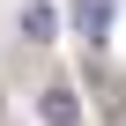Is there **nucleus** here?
<instances>
[{"label": "nucleus", "mask_w": 126, "mask_h": 126, "mask_svg": "<svg viewBox=\"0 0 126 126\" xmlns=\"http://www.w3.org/2000/svg\"><path fill=\"white\" fill-rule=\"evenodd\" d=\"M52 30H59V15L45 8V0H37V8H22V37H30V45H52Z\"/></svg>", "instance_id": "3"}, {"label": "nucleus", "mask_w": 126, "mask_h": 126, "mask_svg": "<svg viewBox=\"0 0 126 126\" xmlns=\"http://www.w3.org/2000/svg\"><path fill=\"white\" fill-rule=\"evenodd\" d=\"M37 119L45 126H82V96L67 82H52V89H37Z\"/></svg>", "instance_id": "2"}, {"label": "nucleus", "mask_w": 126, "mask_h": 126, "mask_svg": "<svg viewBox=\"0 0 126 126\" xmlns=\"http://www.w3.org/2000/svg\"><path fill=\"white\" fill-rule=\"evenodd\" d=\"M82 82H89V96H96V119H104V126H126V82H119L111 67H89Z\"/></svg>", "instance_id": "1"}, {"label": "nucleus", "mask_w": 126, "mask_h": 126, "mask_svg": "<svg viewBox=\"0 0 126 126\" xmlns=\"http://www.w3.org/2000/svg\"><path fill=\"white\" fill-rule=\"evenodd\" d=\"M74 22H82V37H89V45H96V37H104V22H111V15H104V0H82V15H74Z\"/></svg>", "instance_id": "4"}]
</instances>
